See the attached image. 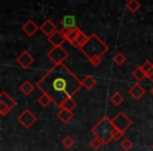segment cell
Returning <instances> with one entry per match:
<instances>
[{
	"label": "cell",
	"mask_w": 153,
	"mask_h": 151,
	"mask_svg": "<svg viewBox=\"0 0 153 151\" xmlns=\"http://www.w3.org/2000/svg\"><path fill=\"white\" fill-rule=\"evenodd\" d=\"M37 87L51 99L53 104L61 106L66 99L72 98L83 84L64 64L53 65L37 82Z\"/></svg>",
	"instance_id": "obj_1"
},
{
	"label": "cell",
	"mask_w": 153,
	"mask_h": 151,
	"mask_svg": "<svg viewBox=\"0 0 153 151\" xmlns=\"http://www.w3.org/2000/svg\"><path fill=\"white\" fill-rule=\"evenodd\" d=\"M84 56L88 60L96 57H103L108 51V46L98 37V35L92 34L89 36L88 41L80 48Z\"/></svg>",
	"instance_id": "obj_2"
},
{
	"label": "cell",
	"mask_w": 153,
	"mask_h": 151,
	"mask_svg": "<svg viewBox=\"0 0 153 151\" xmlns=\"http://www.w3.org/2000/svg\"><path fill=\"white\" fill-rule=\"evenodd\" d=\"M115 129L111 119L108 117H103L94 127L91 128V132L96 138H100L104 145H107L112 141V135Z\"/></svg>",
	"instance_id": "obj_3"
},
{
	"label": "cell",
	"mask_w": 153,
	"mask_h": 151,
	"mask_svg": "<svg viewBox=\"0 0 153 151\" xmlns=\"http://www.w3.org/2000/svg\"><path fill=\"white\" fill-rule=\"evenodd\" d=\"M111 121H112L114 127L117 128V130H120V131L124 132V133H125L130 128V126L132 125V120L130 119L126 113H124L123 111L117 112V115H115V117L112 118Z\"/></svg>",
	"instance_id": "obj_4"
},
{
	"label": "cell",
	"mask_w": 153,
	"mask_h": 151,
	"mask_svg": "<svg viewBox=\"0 0 153 151\" xmlns=\"http://www.w3.org/2000/svg\"><path fill=\"white\" fill-rule=\"evenodd\" d=\"M68 56H69L68 51H65L62 46L53 47V48L47 53V58H48L49 60H51L55 65L63 64V62L67 59Z\"/></svg>",
	"instance_id": "obj_5"
},
{
	"label": "cell",
	"mask_w": 153,
	"mask_h": 151,
	"mask_svg": "<svg viewBox=\"0 0 153 151\" xmlns=\"http://www.w3.org/2000/svg\"><path fill=\"white\" fill-rule=\"evenodd\" d=\"M15 106L16 102L7 91H2L0 94V115H7Z\"/></svg>",
	"instance_id": "obj_6"
},
{
	"label": "cell",
	"mask_w": 153,
	"mask_h": 151,
	"mask_svg": "<svg viewBox=\"0 0 153 151\" xmlns=\"http://www.w3.org/2000/svg\"><path fill=\"white\" fill-rule=\"evenodd\" d=\"M17 121L21 124L23 128L30 129V128L38 121V118H37L30 109H25V110H23L19 115H18Z\"/></svg>",
	"instance_id": "obj_7"
},
{
	"label": "cell",
	"mask_w": 153,
	"mask_h": 151,
	"mask_svg": "<svg viewBox=\"0 0 153 151\" xmlns=\"http://www.w3.org/2000/svg\"><path fill=\"white\" fill-rule=\"evenodd\" d=\"M35 59L27 51H23L17 58H16V62L19 64L21 67L23 68H27L34 63Z\"/></svg>",
	"instance_id": "obj_8"
},
{
	"label": "cell",
	"mask_w": 153,
	"mask_h": 151,
	"mask_svg": "<svg viewBox=\"0 0 153 151\" xmlns=\"http://www.w3.org/2000/svg\"><path fill=\"white\" fill-rule=\"evenodd\" d=\"M47 40H48V42L51 43L53 47H56V46H62V44H63V42L66 39H65V37L62 35L61 30H57V32H55L53 35L47 37Z\"/></svg>",
	"instance_id": "obj_9"
},
{
	"label": "cell",
	"mask_w": 153,
	"mask_h": 151,
	"mask_svg": "<svg viewBox=\"0 0 153 151\" xmlns=\"http://www.w3.org/2000/svg\"><path fill=\"white\" fill-rule=\"evenodd\" d=\"M40 30L48 37L51 35H53L55 32H57L58 30H57V26L55 25V23L51 19H46L42 23V25H40Z\"/></svg>",
	"instance_id": "obj_10"
},
{
	"label": "cell",
	"mask_w": 153,
	"mask_h": 151,
	"mask_svg": "<svg viewBox=\"0 0 153 151\" xmlns=\"http://www.w3.org/2000/svg\"><path fill=\"white\" fill-rule=\"evenodd\" d=\"M146 94L145 88H143V86L140 84H134L131 88L129 89V94L134 99L135 101H138L144 97V94Z\"/></svg>",
	"instance_id": "obj_11"
},
{
	"label": "cell",
	"mask_w": 153,
	"mask_h": 151,
	"mask_svg": "<svg viewBox=\"0 0 153 151\" xmlns=\"http://www.w3.org/2000/svg\"><path fill=\"white\" fill-rule=\"evenodd\" d=\"M22 30L27 35L28 37L34 36L35 34L37 33V30H40V26H38L36 23H35L33 20H27L25 23L22 25Z\"/></svg>",
	"instance_id": "obj_12"
},
{
	"label": "cell",
	"mask_w": 153,
	"mask_h": 151,
	"mask_svg": "<svg viewBox=\"0 0 153 151\" xmlns=\"http://www.w3.org/2000/svg\"><path fill=\"white\" fill-rule=\"evenodd\" d=\"M76 16L74 15H65L63 16V18L60 21V24L62 25V28H76L78 26L76 25Z\"/></svg>",
	"instance_id": "obj_13"
},
{
	"label": "cell",
	"mask_w": 153,
	"mask_h": 151,
	"mask_svg": "<svg viewBox=\"0 0 153 151\" xmlns=\"http://www.w3.org/2000/svg\"><path fill=\"white\" fill-rule=\"evenodd\" d=\"M57 117L59 118L60 121H62L63 123H69L72 120V118H74V113H72V111L66 110V109H60Z\"/></svg>",
	"instance_id": "obj_14"
},
{
	"label": "cell",
	"mask_w": 153,
	"mask_h": 151,
	"mask_svg": "<svg viewBox=\"0 0 153 151\" xmlns=\"http://www.w3.org/2000/svg\"><path fill=\"white\" fill-rule=\"evenodd\" d=\"M19 89L24 96H30V94H32V92H34L35 85L30 81H24L23 83L20 85Z\"/></svg>",
	"instance_id": "obj_15"
},
{
	"label": "cell",
	"mask_w": 153,
	"mask_h": 151,
	"mask_svg": "<svg viewBox=\"0 0 153 151\" xmlns=\"http://www.w3.org/2000/svg\"><path fill=\"white\" fill-rule=\"evenodd\" d=\"M88 39H89V36H87V35L84 34L83 32H81L79 34V36H78V38H76V40L74 41V42L72 43L71 45L74 47H76V48H79L80 49L84 44H85L86 42H87Z\"/></svg>",
	"instance_id": "obj_16"
},
{
	"label": "cell",
	"mask_w": 153,
	"mask_h": 151,
	"mask_svg": "<svg viewBox=\"0 0 153 151\" xmlns=\"http://www.w3.org/2000/svg\"><path fill=\"white\" fill-rule=\"evenodd\" d=\"M82 84L87 90H91L94 86L97 85V80L94 79L92 76H86L83 80H82Z\"/></svg>",
	"instance_id": "obj_17"
},
{
	"label": "cell",
	"mask_w": 153,
	"mask_h": 151,
	"mask_svg": "<svg viewBox=\"0 0 153 151\" xmlns=\"http://www.w3.org/2000/svg\"><path fill=\"white\" fill-rule=\"evenodd\" d=\"M131 74H132V77H133L137 82H142L145 78H147V74H145V71L143 70L142 66H137V67L132 71Z\"/></svg>",
	"instance_id": "obj_18"
},
{
	"label": "cell",
	"mask_w": 153,
	"mask_h": 151,
	"mask_svg": "<svg viewBox=\"0 0 153 151\" xmlns=\"http://www.w3.org/2000/svg\"><path fill=\"white\" fill-rule=\"evenodd\" d=\"M76 107V102L72 98H69V99H66L62 103L61 106H60V109H66V110L72 111Z\"/></svg>",
	"instance_id": "obj_19"
},
{
	"label": "cell",
	"mask_w": 153,
	"mask_h": 151,
	"mask_svg": "<svg viewBox=\"0 0 153 151\" xmlns=\"http://www.w3.org/2000/svg\"><path fill=\"white\" fill-rule=\"evenodd\" d=\"M126 7L131 13H136L140 9V3L138 0H128L127 3H126Z\"/></svg>",
	"instance_id": "obj_20"
},
{
	"label": "cell",
	"mask_w": 153,
	"mask_h": 151,
	"mask_svg": "<svg viewBox=\"0 0 153 151\" xmlns=\"http://www.w3.org/2000/svg\"><path fill=\"white\" fill-rule=\"evenodd\" d=\"M110 101L114 106H120V105H122V103L124 102V97L122 96L121 92H114V94L110 97Z\"/></svg>",
	"instance_id": "obj_21"
},
{
	"label": "cell",
	"mask_w": 153,
	"mask_h": 151,
	"mask_svg": "<svg viewBox=\"0 0 153 151\" xmlns=\"http://www.w3.org/2000/svg\"><path fill=\"white\" fill-rule=\"evenodd\" d=\"M80 33H81V30H80L79 28H74V30H71V33H70V34L68 35L67 38H66V41H68V42H69L70 44H72V43H74V41L76 40V38H78V36H79Z\"/></svg>",
	"instance_id": "obj_22"
},
{
	"label": "cell",
	"mask_w": 153,
	"mask_h": 151,
	"mask_svg": "<svg viewBox=\"0 0 153 151\" xmlns=\"http://www.w3.org/2000/svg\"><path fill=\"white\" fill-rule=\"evenodd\" d=\"M51 102H53L51 99L45 94H42V96L38 99V103L40 104V106H42V107H47Z\"/></svg>",
	"instance_id": "obj_23"
},
{
	"label": "cell",
	"mask_w": 153,
	"mask_h": 151,
	"mask_svg": "<svg viewBox=\"0 0 153 151\" xmlns=\"http://www.w3.org/2000/svg\"><path fill=\"white\" fill-rule=\"evenodd\" d=\"M126 61H127V59H126V57L122 53H117V55L113 57V62H114L115 65H117V66H122Z\"/></svg>",
	"instance_id": "obj_24"
},
{
	"label": "cell",
	"mask_w": 153,
	"mask_h": 151,
	"mask_svg": "<svg viewBox=\"0 0 153 151\" xmlns=\"http://www.w3.org/2000/svg\"><path fill=\"white\" fill-rule=\"evenodd\" d=\"M62 145H63L66 149H70L74 146V140L70 135H67L63 138V141H62Z\"/></svg>",
	"instance_id": "obj_25"
},
{
	"label": "cell",
	"mask_w": 153,
	"mask_h": 151,
	"mask_svg": "<svg viewBox=\"0 0 153 151\" xmlns=\"http://www.w3.org/2000/svg\"><path fill=\"white\" fill-rule=\"evenodd\" d=\"M103 145H104V144H103L102 141H101L100 138H96V136H94V138H92V140L90 141V143H89V146L91 147L94 150H99V149H100Z\"/></svg>",
	"instance_id": "obj_26"
},
{
	"label": "cell",
	"mask_w": 153,
	"mask_h": 151,
	"mask_svg": "<svg viewBox=\"0 0 153 151\" xmlns=\"http://www.w3.org/2000/svg\"><path fill=\"white\" fill-rule=\"evenodd\" d=\"M121 147L124 149V150H126V151H128V150H130V149L132 148V146H133V143H132V141L131 140H129V138H123V140L121 141Z\"/></svg>",
	"instance_id": "obj_27"
},
{
	"label": "cell",
	"mask_w": 153,
	"mask_h": 151,
	"mask_svg": "<svg viewBox=\"0 0 153 151\" xmlns=\"http://www.w3.org/2000/svg\"><path fill=\"white\" fill-rule=\"evenodd\" d=\"M142 68H143V70L145 71V74L148 76V74L153 70V63H151L150 61H146L142 65Z\"/></svg>",
	"instance_id": "obj_28"
},
{
	"label": "cell",
	"mask_w": 153,
	"mask_h": 151,
	"mask_svg": "<svg viewBox=\"0 0 153 151\" xmlns=\"http://www.w3.org/2000/svg\"><path fill=\"white\" fill-rule=\"evenodd\" d=\"M123 136H124V132L115 129L114 133H113V135H112V140L115 141V142H119V141H121L122 138H123Z\"/></svg>",
	"instance_id": "obj_29"
},
{
	"label": "cell",
	"mask_w": 153,
	"mask_h": 151,
	"mask_svg": "<svg viewBox=\"0 0 153 151\" xmlns=\"http://www.w3.org/2000/svg\"><path fill=\"white\" fill-rule=\"evenodd\" d=\"M89 62L94 67H98V66L102 63V57H96V58H94V59L89 60Z\"/></svg>",
	"instance_id": "obj_30"
},
{
	"label": "cell",
	"mask_w": 153,
	"mask_h": 151,
	"mask_svg": "<svg viewBox=\"0 0 153 151\" xmlns=\"http://www.w3.org/2000/svg\"><path fill=\"white\" fill-rule=\"evenodd\" d=\"M74 30V28H62V30H61V33H62V35H63L64 37H65V39L68 37V35L71 33V30Z\"/></svg>",
	"instance_id": "obj_31"
},
{
	"label": "cell",
	"mask_w": 153,
	"mask_h": 151,
	"mask_svg": "<svg viewBox=\"0 0 153 151\" xmlns=\"http://www.w3.org/2000/svg\"><path fill=\"white\" fill-rule=\"evenodd\" d=\"M147 79H148L149 81H150V82H152V83H153V70L150 72V74H148V76H147Z\"/></svg>",
	"instance_id": "obj_32"
},
{
	"label": "cell",
	"mask_w": 153,
	"mask_h": 151,
	"mask_svg": "<svg viewBox=\"0 0 153 151\" xmlns=\"http://www.w3.org/2000/svg\"><path fill=\"white\" fill-rule=\"evenodd\" d=\"M150 94H151V96L153 97V87H152V88H151V89H150Z\"/></svg>",
	"instance_id": "obj_33"
},
{
	"label": "cell",
	"mask_w": 153,
	"mask_h": 151,
	"mask_svg": "<svg viewBox=\"0 0 153 151\" xmlns=\"http://www.w3.org/2000/svg\"><path fill=\"white\" fill-rule=\"evenodd\" d=\"M152 148H153V146H152Z\"/></svg>",
	"instance_id": "obj_34"
}]
</instances>
